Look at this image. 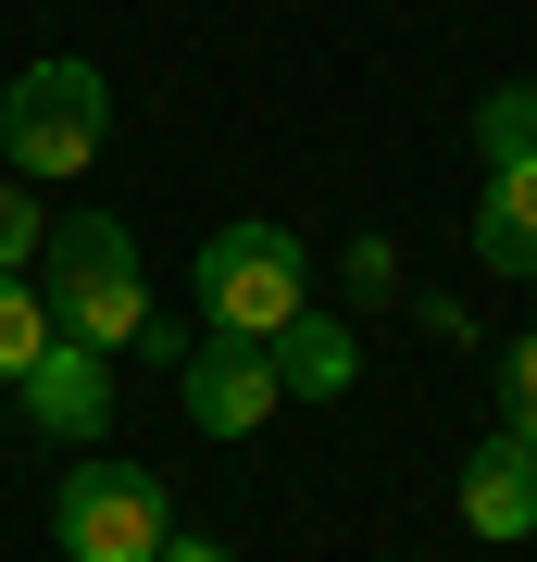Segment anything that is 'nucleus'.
<instances>
[{
    "label": "nucleus",
    "instance_id": "nucleus-1",
    "mask_svg": "<svg viewBox=\"0 0 537 562\" xmlns=\"http://www.w3.org/2000/svg\"><path fill=\"white\" fill-rule=\"evenodd\" d=\"M38 301H51L63 338H88V350H138V325H150L138 238H125L113 213H63L51 250H38Z\"/></svg>",
    "mask_w": 537,
    "mask_h": 562
},
{
    "label": "nucleus",
    "instance_id": "nucleus-2",
    "mask_svg": "<svg viewBox=\"0 0 537 562\" xmlns=\"http://www.w3.org/2000/svg\"><path fill=\"white\" fill-rule=\"evenodd\" d=\"M100 138H113V76H100V63L51 50V63H25V76L0 88V150H13V176H25V188L88 176Z\"/></svg>",
    "mask_w": 537,
    "mask_h": 562
},
{
    "label": "nucleus",
    "instance_id": "nucleus-3",
    "mask_svg": "<svg viewBox=\"0 0 537 562\" xmlns=\"http://www.w3.org/2000/svg\"><path fill=\"white\" fill-rule=\"evenodd\" d=\"M188 288H200V325L213 338H276L288 313H313V250L288 225H213Z\"/></svg>",
    "mask_w": 537,
    "mask_h": 562
},
{
    "label": "nucleus",
    "instance_id": "nucleus-4",
    "mask_svg": "<svg viewBox=\"0 0 537 562\" xmlns=\"http://www.w3.org/2000/svg\"><path fill=\"white\" fill-rule=\"evenodd\" d=\"M51 538H63V562H163L176 487H163L150 462H76V475L51 487Z\"/></svg>",
    "mask_w": 537,
    "mask_h": 562
},
{
    "label": "nucleus",
    "instance_id": "nucleus-5",
    "mask_svg": "<svg viewBox=\"0 0 537 562\" xmlns=\"http://www.w3.org/2000/svg\"><path fill=\"white\" fill-rule=\"evenodd\" d=\"M176 387H188V425H200V438H250V425H276V401H288L262 338H200Z\"/></svg>",
    "mask_w": 537,
    "mask_h": 562
},
{
    "label": "nucleus",
    "instance_id": "nucleus-6",
    "mask_svg": "<svg viewBox=\"0 0 537 562\" xmlns=\"http://www.w3.org/2000/svg\"><path fill=\"white\" fill-rule=\"evenodd\" d=\"M13 401H25L38 438H76V450H88L100 425H113V350H88V338H63V325H51V350L13 375Z\"/></svg>",
    "mask_w": 537,
    "mask_h": 562
},
{
    "label": "nucleus",
    "instance_id": "nucleus-7",
    "mask_svg": "<svg viewBox=\"0 0 537 562\" xmlns=\"http://www.w3.org/2000/svg\"><path fill=\"white\" fill-rule=\"evenodd\" d=\"M476 262L488 276H537V150H500L476 188Z\"/></svg>",
    "mask_w": 537,
    "mask_h": 562
},
{
    "label": "nucleus",
    "instance_id": "nucleus-8",
    "mask_svg": "<svg viewBox=\"0 0 537 562\" xmlns=\"http://www.w3.org/2000/svg\"><path fill=\"white\" fill-rule=\"evenodd\" d=\"M462 525H476V538H537V450L525 438H488L476 462H462Z\"/></svg>",
    "mask_w": 537,
    "mask_h": 562
},
{
    "label": "nucleus",
    "instance_id": "nucleus-9",
    "mask_svg": "<svg viewBox=\"0 0 537 562\" xmlns=\"http://www.w3.org/2000/svg\"><path fill=\"white\" fill-rule=\"evenodd\" d=\"M262 350H276V387H288V401H350V387H362V350H350L338 313H288Z\"/></svg>",
    "mask_w": 537,
    "mask_h": 562
},
{
    "label": "nucleus",
    "instance_id": "nucleus-10",
    "mask_svg": "<svg viewBox=\"0 0 537 562\" xmlns=\"http://www.w3.org/2000/svg\"><path fill=\"white\" fill-rule=\"evenodd\" d=\"M38 350H51V301H38V276H0V387H13Z\"/></svg>",
    "mask_w": 537,
    "mask_h": 562
},
{
    "label": "nucleus",
    "instance_id": "nucleus-11",
    "mask_svg": "<svg viewBox=\"0 0 537 562\" xmlns=\"http://www.w3.org/2000/svg\"><path fill=\"white\" fill-rule=\"evenodd\" d=\"M500 438L537 450V325H525V338H500Z\"/></svg>",
    "mask_w": 537,
    "mask_h": 562
},
{
    "label": "nucleus",
    "instance_id": "nucleus-12",
    "mask_svg": "<svg viewBox=\"0 0 537 562\" xmlns=\"http://www.w3.org/2000/svg\"><path fill=\"white\" fill-rule=\"evenodd\" d=\"M38 250H51V225H38V188L13 176V188H0V276H25Z\"/></svg>",
    "mask_w": 537,
    "mask_h": 562
},
{
    "label": "nucleus",
    "instance_id": "nucleus-13",
    "mask_svg": "<svg viewBox=\"0 0 537 562\" xmlns=\"http://www.w3.org/2000/svg\"><path fill=\"white\" fill-rule=\"evenodd\" d=\"M476 150L500 162V150H537V88H500V101L476 113Z\"/></svg>",
    "mask_w": 537,
    "mask_h": 562
},
{
    "label": "nucleus",
    "instance_id": "nucleus-14",
    "mask_svg": "<svg viewBox=\"0 0 537 562\" xmlns=\"http://www.w3.org/2000/svg\"><path fill=\"white\" fill-rule=\"evenodd\" d=\"M163 562H238V550H213V538H188V525H176V538H163Z\"/></svg>",
    "mask_w": 537,
    "mask_h": 562
},
{
    "label": "nucleus",
    "instance_id": "nucleus-15",
    "mask_svg": "<svg viewBox=\"0 0 537 562\" xmlns=\"http://www.w3.org/2000/svg\"><path fill=\"white\" fill-rule=\"evenodd\" d=\"M0 88H13V76H0Z\"/></svg>",
    "mask_w": 537,
    "mask_h": 562
}]
</instances>
